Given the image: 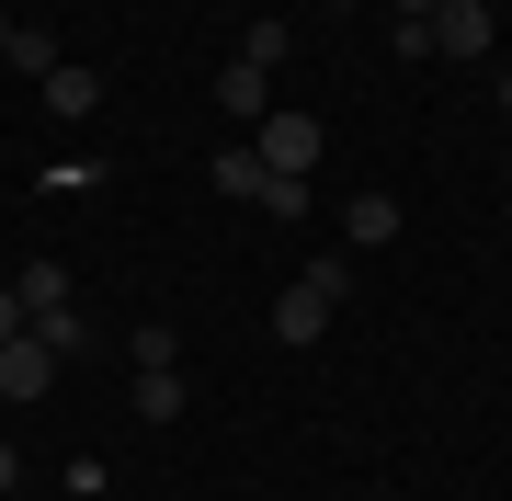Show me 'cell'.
<instances>
[{
    "label": "cell",
    "mask_w": 512,
    "mask_h": 501,
    "mask_svg": "<svg viewBox=\"0 0 512 501\" xmlns=\"http://www.w3.org/2000/svg\"><path fill=\"white\" fill-rule=\"evenodd\" d=\"M342 297H353V262L342 251H308V274L274 297V342H319L330 319H342Z\"/></svg>",
    "instance_id": "6da1fadb"
},
{
    "label": "cell",
    "mask_w": 512,
    "mask_h": 501,
    "mask_svg": "<svg viewBox=\"0 0 512 501\" xmlns=\"http://www.w3.org/2000/svg\"><path fill=\"white\" fill-rule=\"evenodd\" d=\"M319 149H330V126L285 103V114H262V149H251V160H262V171H296V183H308V160H319Z\"/></svg>",
    "instance_id": "7a4b0ae2"
},
{
    "label": "cell",
    "mask_w": 512,
    "mask_h": 501,
    "mask_svg": "<svg viewBox=\"0 0 512 501\" xmlns=\"http://www.w3.org/2000/svg\"><path fill=\"white\" fill-rule=\"evenodd\" d=\"M501 46V23H490V0H444L433 12V57H456V69H478V57Z\"/></svg>",
    "instance_id": "3957f363"
},
{
    "label": "cell",
    "mask_w": 512,
    "mask_h": 501,
    "mask_svg": "<svg viewBox=\"0 0 512 501\" xmlns=\"http://www.w3.org/2000/svg\"><path fill=\"white\" fill-rule=\"evenodd\" d=\"M57 388V353L23 331V342H0V399H46Z\"/></svg>",
    "instance_id": "277c9868"
},
{
    "label": "cell",
    "mask_w": 512,
    "mask_h": 501,
    "mask_svg": "<svg viewBox=\"0 0 512 501\" xmlns=\"http://www.w3.org/2000/svg\"><path fill=\"white\" fill-rule=\"evenodd\" d=\"M12 297H23V331H35V319H57V308H69V262H23Z\"/></svg>",
    "instance_id": "5b68a950"
},
{
    "label": "cell",
    "mask_w": 512,
    "mask_h": 501,
    "mask_svg": "<svg viewBox=\"0 0 512 501\" xmlns=\"http://www.w3.org/2000/svg\"><path fill=\"white\" fill-rule=\"evenodd\" d=\"M217 114H239V126H262V114H274V80H262L251 57H239V69H217Z\"/></svg>",
    "instance_id": "8992f818"
},
{
    "label": "cell",
    "mask_w": 512,
    "mask_h": 501,
    "mask_svg": "<svg viewBox=\"0 0 512 501\" xmlns=\"http://www.w3.org/2000/svg\"><path fill=\"white\" fill-rule=\"evenodd\" d=\"M342 240H353V251H387V240H399V194H353Z\"/></svg>",
    "instance_id": "52a82bcc"
},
{
    "label": "cell",
    "mask_w": 512,
    "mask_h": 501,
    "mask_svg": "<svg viewBox=\"0 0 512 501\" xmlns=\"http://www.w3.org/2000/svg\"><path fill=\"white\" fill-rule=\"evenodd\" d=\"M35 92H46V114H92V103H103V69H69V57H57Z\"/></svg>",
    "instance_id": "ba28073f"
},
{
    "label": "cell",
    "mask_w": 512,
    "mask_h": 501,
    "mask_svg": "<svg viewBox=\"0 0 512 501\" xmlns=\"http://www.w3.org/2000/svg\"><path fill=\"white\" fill-rule=\"evenodd\" d=\"M137 422H183V365H148L137 376Z\"/></svg>",
    "instance_id": "9c48e42d"
},
{
    "label": "cell",
    "mask_w": 512,
    "mask_h": 501,
    "mask_svg": "<svg viewBox=\"0 0 512 501\" xmlns=\"http://www.w3.org/2000/svg\"><path fill=\"white\" fill-rule=\"evenodd\" d=\"M35 342L69 365V353H92V319H80V308H57V319H35Z\"/></svg>",
    "instance_id": "30bf717a"
},
{
    "label": "cell",
    "mask_w": 512,
    "mask_h": 501,
    "mask_svg": "<svg viewBox=\"0 0 512 501\" xmlns=\"http://www.w3.org/2000/svg\"><path fill=\"white\" fill-rule=\"evenodd\" d=\"M0 69H35L46 80L57 69V35H46V23H12V57H0Z\"/></svg>",
    "instance_id": "8fae6325"
},
{
    "label": "cell",
    "mask_w": 512,
    "mask_h": 501,
    "mask_svg": "<svg viewBox=\"0 0 512 501\" xmlns=\"http://www.w3.org/2000/svg\"><path fill=\"white\" fill-rule=\"evenodd\" d=\"M205 171H217V194H239V205L262 194V160H251V149H217V160H205Z\"/></svg>",
    "instance_id": "7c38bea8"
},
{
    "label": "cell",
    "mask_w": 512,
    "mask_h": 501,
    "mask_svg": "<svg viewBox=\"0 0 512 501\" xmlns=\"http://www.w3.org/2000/svg\"><path fill=\"white\" fill-rule=\"evenodd\" d=\"M251 205H274V217L296 228V217H308V183H296V171H262V194H251Z\"/></svg>",
    "instance_id": "4fadbf2b"
},
{
    "label": "cell",
    "mask_w": 512,
    "mask_h": 501,
    "mask_svg": "<svg viewBox=\"0 0 512 501\" xmlns=\"http://www.w3.org/2000/svg\"><path fill=\"white\" fill-rule=\"evenodd\" d=\"M171 353H183V342H171L160 319H148V331H126V365H137V376H148V365H171Z\"/></svg>",
    "instance_id": "5bb4252c"
},
{
    "label": "cell",
    "mask_w": 512,
    "mask_h": 501,
    "mask_svg": "<svg viewBox=\"0 0 512 501\" xmlns=\"http://www.w3.org/2000/svg\"><path fill=\"white\" fill-rule=\"evenodd\" d=\"M444 12V0H387V23H433Z\"/></svg>",
    "instance_id": "9a60e30c"
},
{
    "label": "cell",
    "mask_w": 512,
    "mask_h": 501,
    "mask_svg": "<svg viewBox=\"0 0 512 501\" xmlns=\"http://www.w3.org/2000/svg\"><path fill=\"white\" fill-rule=\"evenodd\" d=\"M0 342H23V297H12V285H0Z\"/></svg>",
    "instance_id": "2e32d148"
},
{
    "label": "cell",
    "mask_w": 512,
    "mask_h": 501,
    "mask_svg": "<svg viewBox=\"0 0 512 501\" xmlns=\"http://www.w3.org/2000/svg\"><path fill=\"white\" fill-rule=\"evenodd\" d=\"M12 479H23V445H0V490H12Z\"/></svg>",
    "instance_id": "e0dca14e"
},
{
    "label": "cell",
    "mask_w": 512,
    "mask_h": 501,
    "mask_svg": "<svg viewBox=\"0 0 512 501\" xmlns=\"http://www.w3.org/2000/svg\"><path fill=\"white\" fill-rule=\"evenodd\" d=\"M501 114H512V69H501Z\"/></svg>",
    "instance_id": "ac0fdd59"
},
{
    "label": "cell",
    "mask_w": 512,
    "mask_h": 501,
    "mask_svg": "<svg viewBox=\"0 0 512 501\" xmlns=\"http://www.w3.org/2000/svg\"><path fill=\"white\" fill-rule=\"evenodd\" d=\"M330 12H365V0H330Z\"/></svg>",
    "instance_id": "d6986e66"
},
{
    "label": "cell",
    "mask_w": 512,
    "mask_h": 501,
    "mask_svg": "<svg viewBox=\"0 0 512 501\" xmlns=\"http://www.w3.org/2000/svg\"><path fill=\"white\" fill-rule=\"evenodd\" d=\"M0 57H12V23H0Z\"/></svg>",
    "instance_id": "ffe728a7"
}]
</instances>
